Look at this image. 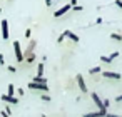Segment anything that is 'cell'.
<instances>
[{
	"label": "cell",
	"mask_w": 122,
	"mask_h": 117,
	"mask_svg": "<svg viewBox=\"0 0 122 117\" xmlns=\"http://www.w3.org/2000/svg\"><path fill=\"white\" fill-rule=\"evenodd\" d=\"M32 82H35V84H44V85H47V79H45V77H37V75H35V77L32 79Z\"/></svg>",
	"instance_id": "obj_12"
},
{
	"label": "cell",
	"mask_w": 122,
	"mask_h": 117,
	"mask_svg": "<svg viewBox=\"0 0 122 117\" xmlns=\"http://www.w3.org/2000/svg\"><path fill=\"white\" fill-rule=\"evenodd\" d=\"M115 102H122V94H120V95H117V97H115Z\"/></svg>",
	"instance_id": "obj_30"
},
{
	"label": "cell",
	"mask_w": 122,
	"mask_h": 117,
	"mask_svg": "<svg viewBox=\"0 0 122 117\" xmlns=\"http://www.w3.org/2000/svg\"><path fill=\"white\" fill-rule=\"evenodd\" d=\"M44 2H45V5H47V7H50V5H52V0H44Z\"/></svg>",
	"instance_id": "obj_31"
},
{
	"label": "cell",
	"mask_w": 122,
	"mask_h": 117,
	"mask_svg": "<svg viewBox=\"0 0 122 117\" xmlns=\"http://www.w3.org/2000/svg\"><path fill=\"white\" fill-rule=\"evenodd\" d=\"M77 5V0H70V7H75Z\"/></svg>",
	"instance_id": "obj_32"
},
{
	"label": "cell",
	"mask_w": 122,
	"mask_h": 117,
	"mask_svg": "<svg viewBox=\"0 0 122 117\" xmlns=\"http://www.w3.org/2000/svg\"><path fill=\"white\" fill-rule=\"evenodd\" d=\"M10 117H12V115H10Z\"/></svg>",
	"instance_id": "obj_35"
},
{
	"label": "cell",
	"mask_w": 122,
	"mask_h": 117,
	"mask_svg": "<svg viewBox=\"0 0 122 117\" xmlns=\"http://www.w3.org/2000/svg\"><path fill=\"white\" fill-rule=\"evenodd\" d=\"M25 62H27V64H34V62H35V54L25 55Z\"/></svg>",
	"instance_id": "obj_16"
},
{
	"label": "cell",
	"mask_w": 122,
	"mask_h": 117,
	"mask_svg": "<svg viewBox=\"0 0 122 117\" xmlns=\"http://www.w3.org/2000/svg\"><path fill=\"white\" fill-rule=\"evenodd\" d=\"M12 45H14V52H15V59H17V62H24V60H25V57H24V50H22L20 42H19V40H15Z\"/></svg>",
	"instance_id": "obj_1"
},
{
	"label": "cell",
	"mask_w": 122,
	"mask_h": 117,
	"mask_svg": "<svg viewBox=\"0 0 122 117\" xmlns=\"http://www.w3.org/2000/svg\"><path fill=\"white\" fill-rule=\"evenodd\" d=\"M102 75L107 77V79H115V80L122 79V75H120L119 72H110V70H102Z\"/></svg>",
	"instance_id": "obj_8"
},
{
	"label": "cell",
	"mask_w": 122,
	"mask_h": 117,
	"mask_svg": "<svg viewBox=\"0 0 122 117\" xmlns=\"http://www.w3.org/2000/svg\"><path fill=\"white\" fill-rule=\"evenodd\" d=\"M100 72H102V69H100L99 65H95V67H90V69H89V74H90V75H95V74H100Z\"/></svg>",
	"instance_id": "obj_14"
},
{
	"label": "cell",
	"mask_w": 122,
	"mask_h": 117,
	"mask_svg": "<svg viewBox=\"0 0 122 117\" xmlns=\"http://www.w3.org/2000/svg\"><path fill=\"white\" fill-rule=\"evenodd\" d=\"M90 97H92V100H94V104L97 105V109H99V110H104V112H107V109L104 107V104H102V99L97 95V92H92V94H90Z\"/></svg>",
	"instance_id": "obj_2"
},
{
	"label": "cell",
	"mask_w": 122,
	"mask_h": 117,
	"mask_svg": "<svg viewBox=\"0 0 122 117\" xmlns=\"http://www.w3.org/2000/svg\"><path fill=\"white\" fill-rule=\"evenodd\" d=\"M105 117H120V115H117V114H110V112H107V114H105Z\"/></svg>",
	"instance_id": "obj_27"
},
{
	"label": "cell",
	"mask_w": 122,
	"mask_h": 117,
	"mask_svg": "<svg viewBox=\"0 0 122 117\" xmlns=\"http://www.w3.org/2000/svg\"><path fill=\"white\" fill-rule=\"evenodd\" d=\"M9 72H10V74H15V72H17V69H15L14 65H9Z\"/></svg>",
	"instance_id": "obj_24"
},
{
	"label": "cell",
	"mask_w": 122,
	"mask_h": 117,
	"mask_svg": "<svg viewBox=\"0 0 122 117\" xmlns=\"http://www.w3.org/2000/svg\"><path fill=\"white\" fill-rule=\"evenodd\" d=\"M0 64H2V65L5 64V59H4V55H0Z\"/></svg>",
	"instance_id": "obj_33"
},
{
	"label": "cell",
	"mask_w": 122,
	"mask_h": 117,
	"mask_svg": "<svg viewBox=\"0 0 122 117\" xmlns=\"http://www.w3.org/2000/svg\"><path fill=\"white\" fill-rule=\"evenodd\" d=\"M17 94H19V95H24V89L19 87V89H17Z\"/></svg>",
	"instance_id": "obj_29"
},
{
	"label": "cell",
	"mask_w": 122,
	"mask_h": 117,
	"mask_svg": "<svg viewBox=\"0 0 122 117\" xmlns=\"http://www.w3.org/2000/svg\"><path fill=\"white\" fill-rule=\"evenodd\" d=\"M37 77H44V62H39L37 65Z\"/></svg>",
	"instance_id": "obj_13"
},
{
	"label": "cell",
	"mask_w": 122,
	"mask_h": 117,
	"mask_svg": "<svg viewBox=\"0 0 122 117\" xmlns=\"http://www.w3.org/2000/svg\"><path fill=\"white\" fill-rule=\"evenodd\" d=\"M114 4H115V7H119V9H122V0H115V2H114Z\"/></svg>",
	"instance_id": "obj_25"
},
{
	"label": "cell",
	"mask_w": 122,
	"mask_h": 117,
	"mask_svg": "<svg viewBox=\"0 0 122 117\" xmlns=\"http://www.w3.org/2000/svg\"><path fill=\"white\" fill-rule=\"evenodd\" d=\"M0 27H2V37H4V40H7L9 39V22H7V19L2 20Z\"/></svg>",
	"instance_id": "obj_6"
},
{
	"label": "cell",
	"mask_w": 122,
	"mask_h": 117,
	"mask_svg": "<svg viewBox=\"0 0 122 117\" xmlns=\"http://www.w3.org/2000/svg\"><path fill=\"white\" fill-rule=\"evenodd\" d=\"M0 12H2V9H0Z\"/></svg>",
	"instance_id": "obj_34"
},
{
	"label": "cell",
	"mask_w": 122,
	"mask_h": 117,
	"mask_svg": "<svg viewBox=\"0 0 122 117\" xmlns=\"http://www.w3.org/2000/svg\"><path fill=\"white\" fill-rule=\"evenodd\" d=\"M105 114L107 112H104V110H95V112H85L84 117H105Z\"/></svg>",
	"instance_id": "obj_10"
},
{
	"label": "cell",
	"mask_w": 122,
	"mask_h": 117,
	"mask_svg": "<svg viewBox=\"0 0 122 117\" xmlns=\"http://www.w3.org/2000/svg\"><path fill=\"white\" fill-rule=\"evenodd\" d=\"M72 7H70V4H65L64 7H60L59 10H55V14H54V17H62V15H65L69 10H70Z\"/></svg>",
	"instance_id": "obj_7"
},
{
	"label": "cell",
	"mask_w": 122,
	"mask_h": 117,
	"mask_svg": "<svg viewBox=\"0 0 122 117\" xmlns=\"http://www.w3.org/2000/svg\"><path fill=\"white\" fill-rule=\"evenodd\" d=\"M72 9H74L75 12H80V10H84V7H82V5H75V7H72Z\"/></svg>",
	"instance_id": "obj_20"
},
{
	"label": "cell",
	"mask_w": 122,
	"mask_h": 117,
	"mask_svg": "<svg viewBox=\"0 0 122 117\" xmlns=\"http://www.w3.org/2000/svg\"><path fill=\"white\" fill-rule=\"evenodd\" d=\"M75 80H77V84H79V89L85 94V92H87V85H85V80H84L82 74H77V75H75Z\"/></svg>",
	"instance_id": "obj_5"
},
{
	"label": "cell",
	"mask_w": 122,
	"mask_h": 117,
	"mask_svg": "<svg viewBox=\"0 0 122 117\" xmlns=\"http://www.w3.org/2000/svg\"><path fill=\"white\" fill-rule=\"evenodd\" d=\"M102 104H104V107L107 109V107H109V104H110V100H109V99H105V100H102Z\"/></svg>",
	"instance_id": "obj_26"
},
{
	"label": "cell",
	"mask_w": 122,
	"mask_h": 117,
	"mask_svg": "<svg viewBox=\"0 0 122 117\" xmlns=\"http://www.w3.org/2000/svg\"><path fill=\"white\" fill-rule=\"evenodd\" d=\"M110 39H112V40H117V42H122V35H120V34H115V32L110 34Z\"/></svg>",
	"instance_id": "obj_17"
},
{
	"label": "cell",
	"mask_w": 122,
	"mask_h": 117,
	"mask_svg": "<svg viewBox=\"0 0 122 117\" xmlns=\"http://www.w3.org/2000/svg\"><path fill=\"white\" fill-rule=\"evenodd\" d=\"M64 39H65V37H64V34H60V35H59V39H57V44H62V42H64Z\"/></svg>",
	"instance_id": "obj_22"
},
{
	"label": "cell",
	"mask_w": 122,
	"mask_h": 117,
	"mask_svg": "<svg viewBox=\"0 0 122 117\" xmlns=\"http://www.w3.org/2000/svg\"><path fill=\"white\" fill-rule=\"evenodd\" d=\"M0 99H2L4 102H7V104H12V105H17L19 104V97H12V95H7V94H2Z\"/></svg>",
	"instance_id": "obj_4"
},
{
	"label": "cell",
	"mask_w": 122,
	"mask_h": 117,
	"mask_svg": "<svg viewBox=\"0 0 122 117\" xmlns=\"http://www.w3.org/2000/svg\"><path fill=\"white\" fill-rule=\"evenodd\" d=\"M14 94H15V85L14 84H9L7 85V95H12L14 97Z\"/></svg>",
	"instance_id": "obj_15"
},
{
	"label": "cell",
	"mask_w": 122,
	"mask_h": 117,
	"mask_svg": "<svg viewBox=\"0 0 122 117\" xmlns=\"http://www.w3.org/2000/svg\"><path fill=\"white\" fill-rule=\"evenodd\" d=\"M100 60H102V62H105V64H110V62H112L109 55H102V57H100Z\"/></svg>",
	"instance_id": "obj_19"
},
{
	"label": "cell",
	"mask_w": 122,
	"mask_h": 117,
	"mask_svg": "<svg viewBox=\"0 0 122 117\" xmlns=\"http://www.w3.org/2000/svg\"><path fill=\"white\" fill-rule=\"evenodd\" d=\"M35 45H37V44H35V40H30V44H29V47H27V52L24 54V57H25V55H30V54H34V50H35Z\"/></svg>",
	"instance_id": "obj_11"
},
{
	"label": "cell",
	"mask_w": 122,
	"mask_h": 117,
	"mask_svg": "<svg viewBox=\"0 0 122 117\" xmlns=\"http://www.w3.org/2000/svg\"><path fill=\"white\" fill-rule=\"evenodd\" d=\"M27 87H29V89H34V90H42V92H45V94H47V90H49V85L35 84V82H29V84H27Z\"/></svg>",
	"instance_id": "obj_3"
},
{
	"label": "cell",
	"mask_w": 122,
	"mask_h": 117,
	"mask_svg": "<svg viewBox=\"0 0 122 117\" xmlns=\"http://www.w3.org/2000/svg\"><path fill=\"white\" fill-rule=\"evenodd\" d=\"M109 57H110V60H114L115 57H119V52H112V54H110Z\"/></svg>",
	"instance_id": "obj_23"
},
{
	"label": "cell",
	"mask_w": 122,
	"mask_h": 117,
	"mask_svg": "<svg viewBox=\"0 0 122 117\" xmlns=\"http://www.w3.org/2000/svg\"><path fill=\"white\" fill-rule=\"evenodd\" d=\"M30 35H32V30L27 29V30H25V39H30Z\"/></svg>",
	"instance_id": "obj_21"
},
{
	"label": "cell",
	"mask_w": 122,
	"mask_h": 117,
	"mask_svg": "<svg viewBox=\"0 0 122 117\" xmlns=\"http://www.w3.org/2000/svg\"><path fill=\"white\" fill-rule=\"evenodd\" d=\"M102 22H104V19H102V17H97V20H95V24L99 25V24H102Z\"/></svg>",
	"instance_id": "obj_28"
},
{
	"label": "cell",
	"mask_w": 122,
	"mask_h": 117,
	"mask_svg": "<svg viewBox=\"0 0 122 117\" xmlns=\"http://www.w3.org/2000/svg\"><path fill=\"white\" fill-rule=\"evenodd\" d=\"M40 99H42V100H45V102H50V100H52V97H50L49 94H42V95H40Z\"/></svg>",
	"instance_id": "obj_18"
},
{
	"label": "cell",
	"mask_w": 122,
	"mask_h": 117,
	"mask_svg": "<svg viewBox=\"0 0 122 117\" xmlns=\"http://www.w3.org/2000/svg\"><path fill=\"white\" fill-rule=\"evenodd\" d=\"M62 34H64V37H65V39H70V40H72V42H75V44L79 42V35H75L74 32H70V30H64Z\"/></svg>",
	"instance_id": "obj_9"
}]
</instances>
